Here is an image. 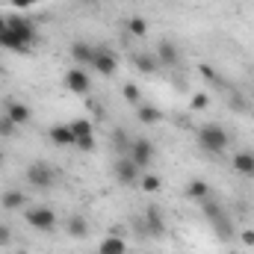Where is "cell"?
I'll use <instances>...</instances> for the list:
<instances>
[{"label":"cell","mask_w":254,"mask_h":254,"mask_svg":"<svg viewBox=\"0 0 254 254\" xmlns=\"http://www.w3.org/2000/svg\"><path fill=\"white\" fill-rule=\"evenodd\" d=\"M57 169L54 166H48V163H33V166H27V181H30V187L33 190H51L54 184H57Z\"/></svg>","instance_id":"cell-2"},{"label":"cell","mask_w":254,"mask_h":254,"mask_svg":"<svg viewBox=\"0 0 254 254\" xmlns=\"http://www.w3.org/2000/svg\"><path fill=\"white\" fill-rule=\"evenodd\" d=\"M207 107H210V98H207L204 92L192 95V110H207Z\"/></svg>","instance_id":"cell-30"},{"label":"cell","mask_w":254,"mask_h":254,"mask_svg":"<svg viewBox=\"0 0 254 254\" xmlns=\"http://www.w3.org/2000/svg\"><path fill=\"white\" fill-rule=\"evenodd\" d=\"M3 160H6V157H3V148H0V166H3Z\"/></svg>","instance_id":"cell-36"},{"label":"cell","mask_w":254,"mask_h":254,"mask_svg":"<svg viewBox=\"0 0 254 254\" xmlns=\"http://www.w3.org/2000/svg\"><path fill=\"white\" fill-rule=\"evenodd\" d=\"M133 65L142 71V74H157L160 71V60L154 54H133Z\"/></svg>","instance_id":"cell-19"},{"label":"cell","mask_w":254,"mask_h":254,"mask_svg":"<svg viewBox=\"0 0 254 254\" xmlns=\"http://www.w3.org/2000/svg\"><path fill=\"white\" fill-rule=\"evenodd\" d=\"M210 225H213L216 237H222V240H231V237H234V231H231V222H228V216H225V213L213 216V219H210Z\"/></svg>","instance_id":"cell-21"},{"label":"cell","mask_w":254,"mask_h":254,"mask_svg":"<svg viewBox=\"0 0 254 254\" xmlns=\"http://www.w3.org/2000/svg\"><path fill=\"white\" fill-rule=\"evenodd\" d=\"M198 148L207 154H225L228 148V133L219 125H201L198 127Z\"/></svg>","instance_id":"cell-1"},{"label":"cell","mask_w":254,"mask_h":254,"mask_svg":"<svg viewBox=\"0 0 254 254\" xmlns=\"http://www.w3.org/2000/svg\"><path fill=\"white\" fill-rule=\"evenodd\" d=\"M15 122H12V119H9V116H0V136H3V139H6V136H15Z\"/></svg>","instance_id":"cell-29"},{"label":"cell","mask_w":254,"mask_h":254,"mask_svg":"<svg viewBox=\"0 0 254 254\" xmlns=\"http://www.w3.org/2000/svg\"><path fill=\"white\" fill-rule=\"evenodd\" d=\"M68 127H71L74 139H80V136H95V127H92V122H89V119H74Z\"/></svg>","instance_id":"cell-23"},{"label":"cell","mask_w":254,"mask_h":254,"mask_svg":"<svg viewBox=\"0 0 254 254\" xmlns=\"http://www.w3.org/2000/svg\"><path fill=\"white\" fill-rule=\"evenodd\" d=\"M136 119H139V122H142V125H160V122H163V113H160V110H157V107H151V104H139V107H136Z\"/></svg>","instance_id":"cell-18"},{"label":"cell","mask_w":254,"mask_h":254,"mask_svg":"<svg viewBox=\"0 0 254 254\" xmlns=\"http://www.w3.org/2000/svg\"><path fill=\"white\" fill-rule=\"evenodd\" d=\"M92 68L104 77H113L119 71V57L110 51V48H95V60H92Z\"/></svg>","instance_id":"cell-7"},{"label":"cell","mask_w":254,"mask_h":254,"mask_svg":"<svg viewBox=\"0 0 254 254\" xmlns=\"http://www.w3.org/2000/svg\"><path fill=\"white\" fill-rule=\"evenodd\" d=\"M12 243V228L6 222H0V246H9Z\"/></svg>","instance_id":"cell-31"},{"label":"cell","mask_w":254,"mask_h":254,"mask_svg":"<svg viewBox=\"0 0 254 254\" xmlns=\"http://www.w3.org/2000/svg\"><path fill=\"white\" fill-rule=\"evenodd\" d=\"M68 234H71L74 240H83V237L89 234V225H86V219H83V216H71V219H68Z\"/></svg>","instance_id":"cell-22"},{"label":"cell","mask_w":254,"mask_h":254,"mask_svg":"<svg viewBox=\"0 0 254 254\" xmlns=\"http://www.w3.org/2000/svg\"><path fill=\"white\" fill-rule=\"evenodd\" d=\"M3 116H9L15 125H27V122L33 119L30 107H27L24 101H15V98H9V101H6V113H3Z\"/></svg>","instance_id":"cell-10"},{"label":"cell","mask_w":254,"mask_h":254,"mask_svg":"<svg viewBox=\"0 0 254 254\" xmlns=\"http://www.w3.org/2000/svg\"><path fill=\"white\" fill-rule=\"evenodd\" d=\"M98 254H127V243L122 237H116V234H113V237H104Z\"/></svg>","instance_id":"cell-20"},{"label":"cell","mask_w":254,"mask_h":254,"mask_svg":"<svg viewBox=\"0 0 254 254\" xmlns=\"http://www.w3.org/2000/svg\"><path fill=\"white\" fill-rule=\"evenodd\" d=\"M6 30H12L21 42H27V45H33L36 42V24L30 21V18H24V15H6Z\"/></svg>","instance_id":"cell-6"},{"label":"cell","mask_w":254,"mask_h":254,"mask_svg":"<svg viewBox=\"0 0 254 254\" xmlns=\"http://www.w3.org/2000/svg\"><path fill=\"white\" fill-rule=\"evenodd\" d=\"M145 228H148V234H151L154 240H160V237L166 234V222H163V213H160L157 207H148V210H145Z\"/></svg>","instance_id":"cell-11"},{"label":"cell","mask_w":254,"mask_h":254,"mask_svg":"<svg viewBox=\"0 0 254 254\" xmlns=\"http://www.w3.org/2000/svg\"><path fill=\"white\" fill-rule=\"evenodd\" d=\"M234 169L243 178H254V151H237L234 154Z\"/></svg>","instance_id":"cell-13"},{"label":"cell","mask_w":254,"mask_h":254,"mask_svg":"<svg viewBox=\"0 0 254 254\" xmlns=\"http://www.w3.org/2000/svg\"><path fill=\"white\" fill-rule=\"evenodd\" d=\"M127 33L136 36V39H145L148 36V21L145 18H127Z\"/></svg>","instance_id":"cell-24"},{"label":"cell","mask_w":254,"mask_h":254,"mask_svg":"<svg viewBox=\"0 0 254 254\" xmlns=\"http://www.w3.org/2000/svg\"><path fill=\"white\" fill-rule=\"evenodd\" d=\"M65 86H68V92H74V95H89L92 80H89V74H86L83 68H71V71L65 74Z\"/></svg>","instance_id":"cell-8"},{"label":"cell","mask_w":254,"mask_h":254,"mask_svg":"<svg viewBox=\"0 0 254 254\" xmlns=\"http://www.w3.org/2000/svg\"><path fill=\"white\" fill-rule=\"evenodd\" d=\"M0 48H3V51H12V54H30V51H33V45L21 42L12 30H0Z\"/></svg>","instance_id":"cell-12"},{"label":"cell","mask_w":254,"mask_h":254,"mask_svg":"<svg viewBox=\"0 0 254 254\" xmlns=\"http://www.w3.org/2000/svg\"><path fill=\"white\" fill-rule=\"evenodd\" d=\"M127 157H130L142 172H145V169L154 163V142H151V139H133V142H130Z\"/></svg>","instance_id":"cell-4"},{"label":"cell","mask_w":254,"mask_h":254,"mask_svg":"<svg viewBox=\"0 0 254 254\" xmlns=\"http://www.w3.org/2000/svg\"><path fill=\"white\" fill-rule=\"evenodd\" d=\"M139 187L148 192V195H154V192H160V187H163V181L157 178V175H145L142 172V178H139Z\"/></svg>","instance_id":"cell-25"},{"label":"cell","mask_w":254,"mask_h":254,"mask_svg":"<svg viewBox=\"0 0 254 254\" xmlns=\"http://www.w3.org/2000/svg\"><path fill=\"white\" fill-rule=\"evenodd\" d=\"M0 30H6V18L3 15H0Z\"/></svg>","instance_id":"cell-34"},{"label":"cell","mask_w":254,"mask_h":254,"mask_svg":"<svg viewBox=\"0 0 254 254\" xmlns=\"http://www.w3.org/2000/svg\"><path fill=\"white\" fill-rule=\"evenodd\" d=\"M243 243L246 246H254V231H243Z\"/></svg>","instance_id":"cell-33"},{"label":"cell","mask_w":254,"mask_h":254,"mask_svg":"<svg viewBox=\"0 0 254 254\" xmlns=\"http://www.w3.org/2000/svg\"><path fill=\"white\" fill-rule=\"evenodd\" d=\"M125 101H127V104H136V107L142 104V92H139V86L127 83V86H125Z\"/></svg>","instance_id":"cell-27"},{"label":"cell","mask_w":254,"mask_h":254,"mask_svg":"<svg viewBox=\"0 0 254 254\" xmlns=\"http://www.w3.org/2000/svg\"><path fill=\"white\" fill-rule=\"evenodd\" d=\"M71 57H74V63H80V65H92V60H95V45L74 42L71 45Z\"/></svg>","instance_id":"cell-16"},{"label":"cell","mask_w":254,"mask_h":254,"mask_svg":"<svg viewBox=\"0 0 254 254\" xmlns=\"http://www.w3.org/2000/svg\"><path fill=\"white\" fill-rule=\"evenodd\" d=\"M27 225H30L33 231L48 234V231L57 228V213H54L51 207H33V210H27Z\"/></svg>","instance_id":"cell-3"},{"label":"cell","mask_w":254,"mask_h":254,"mask_svg":"<svg viewBox=\"0 0 254 254\" xmlns=\"http://www.w3.org/2000/svg\"><path fill=\"white\" fill-rule=\"evenodd\" d=\"M48 136H51V142L60 145V148H74V133H71L68 125H54Z\"/></svg>","instance_id":"cell-15"},{"label":"cell","mask_w":254,"mask_h":254,"mask_svg":"<svg viewBox=\"0 0 254 254\" xmlns=\"http://www.w3.org/2000/svg\"><path fill=\"white\" fill-rule=\"evenodd\" d=\"M9 3H12L15 9H30V6H36L39 0H9Z\"/></svg>","instance_id":"cell-32"},{"label":"cell","mask_w":254,"mask_h":254,"mask_svg":"<svg viewBox=\"0 0 254 254\" xmlns=\"http://www.w3.org/2000/svg\"><path fill=\"white\" fill-rule=\"evenodd\" d=\"M24 204H27V195L21 190H6L0 195V207H3V210H21Z\"/></svg>","instance_id":"cell-17"},{"label":"cell","mask_w":254,"mask_h":254,"mask_svg":"<svg viewBox=\"0 0 254 254\" xmlns=\"http://www.w3.org/2000/svg\"><path fill=\"white\" fill-rule=\"evenodd\" d=\"M113 175H116V181L119 184H125V187H133V184H139V178H142V169L130 160V157H119L116 160V166H113Z\"/></svg>","instance_id":"cell-5"},{"label":"cell","mask_w":254,"mask_h":254,"mask_svg":"<svg viewBox=\"0 0 254 254\" xmlns=\"http://www.w3.org/2000/svg\"><path fill=\"white\" fill-rule=\"evenodd\" d=\"M130 142H133V139H127L125 130H116V133H113V145H116V151H119L122 157H127V151H130Z\"/></svg>","instance_id":"cell-26"},{"label":"cell","mask_w":254,"mask_h":254,"mask_svg":"<svg viewBox=\"0 0 254 254\" xmlns=\"http://www.w3.org/2000/svg\"><path fill=\"white\" fill-rule=\"evenodd\" d=\"M80 3H86V6H95V3H98V0H80Z\"/></svg>","instance_id":"cell-35"},{"label":"cell","mask_w":254,"mask_h":254,"mask_svg":"<svg viewBox=\"0 0 254 254\" xmlns=\"http://www.w3.org/2000/svg\"><path fill=\"white\" fill-rule=\"evenodd\" d=\"M154 57L160 60V65H166V68H172V65H178V63H181V51H178V45H175V42H169V39L157 45Z\"/></svg>","instance_id":"cell-9"},{"label":"cell","mask_w":254,"mask_h":254,"mask_svg":"<svg viewBox=\"0 0 254 254\" xmlns=\"http://www.w3.org/2000/svg\"><path fill=\"white\" fill-rule=\"evenodd\" d=\"M95 136H80V139H74V148H80V151H86V154H92L95 151Z\"/></svg>","instance_id":"cell-28"},{"label":"cell","mask_w":254,"mask_h":254,"mask_svg":"<svg viewBox=\"0 0 254 254\" xmlns=\"http://www.w3.org/2000/svg\"><path fill=\"white\" fill-rule=\"evenodd\" d=\"M187 198H190V201H195V204H204L207 198H213V192H210V187H207L204 181L192 178L190 184H187Z\"/></svg>","instance_id":"cell-14"}]
</instances>
